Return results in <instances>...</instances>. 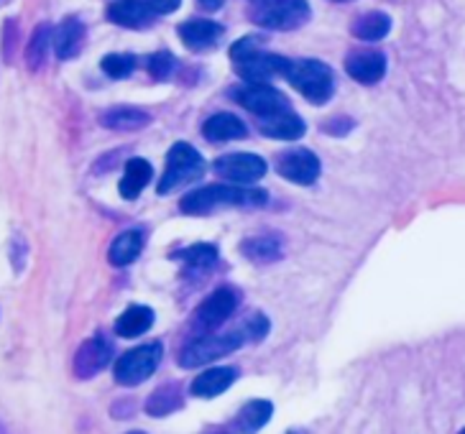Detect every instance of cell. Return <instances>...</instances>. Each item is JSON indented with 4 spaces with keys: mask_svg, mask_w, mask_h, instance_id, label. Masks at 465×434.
Listing matches in <instances>:
<instances>
[{
    "mask_svg": "<svg viewBox=\"0 0 465 434\" xmlns=\"http://www.w3.org/2000/svg\"><path fill=\"white\" fill-rule=\"evenodd\" d=\"M269 194L256 187H228V184H210L187 192L179 202L184 215H210L220 207H263Z\"/></svg>",
    "mask_w": 465,
    "mask_h": 434,
    "instance_id": "obj_1",
    "label": "cell"
},
{
    "mask_svg": "<svg viewBox=\"0 0 465 434\" xmlns=\"http://www.w3.org/2000/svg\"><path fill=\"white\" fill-rule=\"evenodd\" d=\"M289 84L312 105H325L335 93V74L325 62L317 59H292L287 69Z\"/></svg>",
    "mask_w": 465,
    "mask_h": 434,
    "instance_id": "obj_2",
    "label": "cell"
},
{
    "mask_svg": "<svg viewBox=\"0 0 465 434\" xmlns=\"http://www.w3.org/2000/svg\"><path fill=\"white\" fill-rule=\"evenodd\" d=\"M307 0H256L251 8V21L269 31H294L310 21Z\"/></svg>",
    "mask_w": 465,
    "mask_h": 434,
    "instance_id": "obj_3",
    "label": "cell"
},
{
    "mask_svg": "<svg viewBox=\"0 0 465 434\" xmlns=\"http://www.w3.org/2000/svg\"><path fill=\"white\" fill-rule=\"evenodd\" d=\"M205 174V159L200 156V151L192 149L190 143L179 141L166 153V169L159 179V194L179 190L184 184H192Z\"/></svg>",
    "mask_w": 465,
    "mask_h": 434,
    "instance_id": "obj_4",
    "label": "cell"
},
{
    "mask_svg": "<svg viewBox=\"0 0 465 434\" xmlns=\"http://www.w3.org/2000/svg\"><path fill=\"white\" fill-rule=\"evenodd\" d=\"M243 345V332L241 330H228V332H207L203 338L192 340L190 345H184V350L179 353V366L182 368H200L220 360L232 350H238Z\"/></svg>",
    "mask_w": 465,
    "mask_h": 434,
    "instance_id": "obj_5",
    "label": "cell"
},
{
    "mask_svg": "<svg viewBox=\"0 0 465 434\" xmlns=\"http://www.w3.org/2000/svg\"><path fill=\"white\" fill-rule=\"evenodd\" d=\"M162 355H164L162 342H146V345H138L134 350H128L115 363V380L121 386H138V383H143L159 368Z\"/></svg>",
    "mask_w": 465,
    "mask_h": 434,
    "instance_id": "obj_6",
    "label": "cell"
},
{
    "mask_svg": "<svg viewBox=\"0 0 465 434\" xmlns=\"http://www.w3.org/2000/svg\"><path fill=\"white\" fill-rule=\"evenodd\" d=\"M231 97L238 105L251 110L253 115H259V121L292 108L287 97L282 95L279 90H274V87H269V84H243V87H235Z\"/></svg>",
    "mask_w": 465,
    "mask_h": 434,
    "instance_id": "obj_7",
    "label": "cell"
},
{
    "mask_svg": "<svg viewBox=\"0 0 465 434\" xmlns=\"http://www.w3.org/2000/svg\"><path fill=\"white\" fill-rule=\"evenodd\" d=\"M235 307H238V291L232 286H220L197 307L194 322L200 330H205L207 335V332L218 330L220 325H225L235 312Z\"/></svg>",
    "mask_w": 465,
    "mask_h": 434,
    "instance_id": "obj_8",
    "label": "cell"
},
{
    "mask_svg": "<svg viewBox=\"0 0 465 434\" xmlns=\"http://www.w3.org/2000/svg\"><path fill=\"white\" fill-rule=\"evenodd\" d=\"M276 172L287 182L310 187L320 179V159L310 149L282 151L279 159H276Z\"/></svg>",
    "mask_w": 465,
    "mask_h": 434,
    "instance_id": "obj_9",
    "label": "cell"
},
{
    "mask_svg": "<svg viewBox=\"0 0 465 434\" xmlns=\"http://www.w3.org/2000/svg\"><path fill=\"white\" fill-rule=\"evenodd\" d=\"M292 59L272 52H259L243 62H235V72L246 80V84H266L276 77H287Z\"/></svg>",
    "mask_w": 465,
    "mask_h": 434,
    "instance_id": "obj_10",
    "label": "cell"
},
{
    "mask_svg": "<svg viewBox=\"0 0 465 434\" xmlns=\"http://www.w3.org/2000/svg\"><path fill=\"white\" fill-rule=\"evenodd\" d=\"M213 166L220 177L232 184H253L266 174V162L256 153H225Z\"/></svg>",
    "mask_w": 465,
    "mask_h": 434,
    "instance_id": "obj_11",
    "label": "cell"
},
{
    "mask_svg": "<svg viewBox=\"0 0 465 434\" xmlns=\"http://www.w3.org/2000/svg\"><path fill=\"white\" fill-rule=\"evenodd\" d=\"M110 358H113V345L105 335L84 340L77 355H74V376L77 379H93L108 366Z\"/></svg>",
    "mask_w": 465,
    "mask_h": 434,
    "instance_id": "obj_12",
    "label": "cell"
},
{
    "mask_svg": "<svg viewBox=\"0 0 465 434\" xmlns=\"http://www.w3.org/2000/svg\"><path fill=\"white\" fill-rule=\"evenodd\" d=\"M223 34H225V28L215 21H210V18H192V21H184L179 26V39L190 52L215 49L223 41Z\"/></svg>",
    "mask_w": 465,
    "mask_h": 434,
    "instance_id": "obj_13",
    "label": "cell"
},
{
    "mask_svg": "<svg viewBox=\"0 0 465 434\" xmlns=\"http://www.w3.org/2000/svg\"><path fill=\"white\" fill-rule=\"evenodd\" d=\"M345 72L361 84H376L386 74V56L376 49H356L345 56Z\"/></svg>",
    "mask_w": 465,
    "mask_h": 434,
    "instance_id": "obj_14",
    "label": "cell"
},
{
    "mask_svg": "<svg viewBox=\"0 0 465 434\" xmlns=\"http://www.w3.org/2000/svg\"><path fill=\"white\" fill-rule=\"evenodd\" d=\"M108 21L124 28H146L156 21V14L146 0H118L108 8Z\"/></svg>",
    "mask_w": 465,
    "mask_h": 434,
    "instance_id": "obj_15",
    "label": "cell"
},
{
    "mask_svg": "<svg viewBox=\"0 0 465 434\" xmlns=\"http://www.w3.org/2000/svg\"><path fill=\"white\" fill-rule=\"evenodd\" d=\"M84 36H87V28H84L83 18L67 15L54 31L56 56H59V59H74V56L83 52Z\"/></svg>",
    "mask_w": 465,
    "mask_h": 434,
    "instance_id": "obj_16",
    "label": "cell"
},
{
    "mask_svg": "<svg viewBox=\"0 0 465 434\" xmlns=\"http://www.w3.org/2000/svg\"><path fill=\"white\" fill-rule=\"evenodd\" d=\"M259 131L263 136L279 138V141H297V138L304 136L307 125L294 110L289 108L276 113V115H269V118H261Z\"/></svg>",
    "mask_w": 465,
    "mask_h": 434,
    "instance_id": "obj_17",
    "label": "cell"
},
{
    "mask_svg": "<svg viewBox=\"0 0 465 434\" xmlns=\"http://www.w3.org/2000/svg\"><path fill=\"white\" fill-rule=\"evenodd\" d=\"M235 379H238V368H210L192 380L190 391L192 396H200V399H215V396L225 394L235 383Z\"/></svg>",
    "mask_w": 465,
    "mask_h": 434,
    "instance_id": "obj_18",
    "label": "cell"
},
{
    "mask_svg": "<svg viewBox=\"0 0 465 434\" xmlns=\"http://www.w3.org/2000/svg\"><path fill=\"white\" fill-rule=\"evenodd\" d=\"M246 123L235 118L232 113H218V115L207 118L205 125H203V136L207 141H215V143L238 141V138H246Z\"/></svg>",
    "mask_w": 465,
    "mask_h": 434,
    "instance_id": "obj_19",
    "label": "cell"
},
{
    "mask_svg": "<svg viewBox=\"0 0 465 434\" xmlns=\"http://www.w3.org/2000/svg\"><path fill=\"white\" fill-rule=\"evenodd\" d=\"M100 123L110 131H141L151 123V115L146 110L131 108V105H118V108L105 110L100 115Z\"/></svg>",
    "mask_w": 465,
    "mask_h": 434,
    "instance_id": "obj_20",
    "label": "cell"
},
{
    "mask_svg": "<svg viewBox=\"0 0 465 434\" xmlns=\"http://www.w3.org/2000/svg\"><path fill=\"white\" fill-rule=\"evenodd\" d=\"M241 251H243V256H246L248 261H253V263H274V261H279L282 253H284V245H282V238H279V235L266 232V235L246 238V241L241 243Z\"/></svg>",
    "mask_w": 465,
    "mask_h": 434,
    "instance_id": "obj_21",
    "label": "cell"
},
{
    "mask_svg": "<svg viewBox=\"0 0 465 434\" xmlns=\"http://www.w3.org/2000/svg\"><path fill=\"white\" fill-rule=\"evenodd\" d=\"M151 174H153V169H151V163L146 159H131V162L125 163L124 179L118 184L121 197L124 200H136L138 194L146 190V184L151 182Z\"/></svg>",
    "mask_w": 465,
    "mask_h": 434,
    "instance_id": "obj_22",
    "label": "cell"
},
{
    "mask_svg": "<svg viewBox=\"0 0 465 434\" xmlns=\"http://www.w3.org/2000/svg\"><path fill=\"white\" fill-rule=\"evenodd\" d=\"M141 251H143V232L141 231H125L121 232L113 243H110L108 258L113 266H128V263H134L138 256H141Z\"/></svg>",
    "mask_w": 465,
    "mask_h": 434,
    "instance_id": "obj_23",
    "label": "cell"
},
{
    "mask_svg": "<svg viewBox=\"0 0 465 434\" xmlns=\"http://www.w3.org/2000/svg\"><path fill=\"white\" fill-rule=\"evenodd\" d=\"M184 407V396H182V386L179 383H164L159 386L146 401V411L149 417H166V414H174L179 409Z\"/></svg>",
    "mask_w": 465,
    "mask_h": 434,
    "instance_id": "obj_24",
    "label": "cell"
},
{
    "mask_svg": "<svg viewBox=\"0 0 465 434\" xmlns=\"http://www.w3.org/2000/svg\"><path fill=\"white\" fill-rule=\"evenodd\" d=\"M151 325H153V312H151V307L131 304V307L115 320V332H118L121 338H138V335H143Z\"/></svg>",
    "mask_w": 465,
    "mask_h": 434,
    "instance_id": "obj_25",
    "label": "cell"
},
{
    "mask_svg": "<svg viewBox=\"0 0 465 434\" xmlns=\"http://www.w3.org/2000/svg\"><path fill=\"white\" fill-rule=\"evenodd\" d=\"M272 414H274V407H272V401H266V399H256V401H248L246 407L241 409V414H238V429L243 434H256L261 427H266L269 419H272Z\"/></svg>",
    "mask_w": 465,
    "mask_h": 434,
    "instance_id": "obj_26",
    "label": "cell"
},
{
    "mask_svg": "<svg viewBox=\"0 0 465 434\" xmlns=\"http://www.w3.org/2000/svg\"><path fill=\"white\" fill-rule=\"evenodd\" d=\"M351 31H353V36L363 41H381L391 31V18L383 11H369L353 21Z\"/></svg>",
    "mask_w": 465,
    "mask_h": 434,
    "instance_id": "obj_27",
    "label": "cell"
},
{
    "mask_svg": "<svg viewBox=\"0 0 465 434\" xmlns=\"http://www.w3.org/2000/svg\"><path fill=\"white\" fill-rule=\"evenodd\" d=\"M49 41H52V26H49V24L36 26V31H34V36L28 41L26 49L28 69L36 72V69L44 67V59H46V52H49Z\"/></svg>",
    "mask_w": 465,
    "mask_h": 434,
    "instance_id": "obj_28",
    "label": "cell"
},
{
    "mask_svg": "<svg viewBox=\"0 0 465 434\" xmlns=\"http://www.w3.org/2000/svg\"><path fill=\"white\" fill-rule=\"evenodd\" d=\"M177 261H184L187 263V269H205L210 263H215V258H218V248L210 243H197L190 245V248H184V251H177L174 253Z\"/></svg>",
    "mask_w": 465,
    "mask_h": 434,
    "instance_id": "obj_29",
    "label": "cell"
},
{
    "mask_svg": "<svg viewBox=\"0 0 465 434\" xmlns=\"http://www.w3.org/2000/svg\"><path fill=\"white\" fill-rule=\"evenodd\" d=\"M100 67H103V72H105L108 77H113V80H125V77H131V74H134V69H136V56L108 54V56H103Z\"/></svg>",
    "mask_w": 465,
    "mask_h": 434,
    "instance_id": "obj_30",
    "label": "cell"
},
{
    "mask_svg": "<svg viewBox=\"0 0 465 434\" xmlns=\"http://www.w3.org/2000/svg\"><path fill=\"white\" fill-rule=\"evenodd\" d=\"M179 62L172 52H156L149 59V74L153 80H169L177 72Z\"/></svg>",
    "mask_w": 465,
    "mask_h": 434,
    "instance_id": "obj_31",
    "label": "cell"
},
{
    "mask_svg": "<svg viewBox=\"0 0 465 434\" xmlns=\"http://www.w3.org/2000/svg\"><path fill=\"white\" fill-rule=\"evenodd\" d=\"M261 44H263V41L256 39V36H246V39H241L238 44H232V49H231L232 64H235V62H243V59H248V56L259 54V52H263V49H261Z\"/></svg>",
    "mask_w": 465,
    "mask_h": 434,
    "instance_id": "obj_32",
    "label": "cell"
},
{
    "mask_svg": "<svg viewBox=\"0 0 465 434\" xmlns=\"http://www.w3.org/2000/svg\"><path fill=\"white\" fill-rule=\"evenodd\" d=\"M248 327H251V338L261 340L269 332V320L263 314H253V320L248 322Z\"/></svg>",
    "mask_w": 465,
    "mask_h": 434,
    "instance_id": "obj_33",
    "label": "cell"
},
{
    "mask_svg": "<svg viewBox=\"0 0 465 434\" xmlns=\"http://www.w3.org/2000/svg\"><path fill=\"white\" fill-rule=\"evenodd\" d=\"M146 3L153 8V14L156 15L172 14V11H177L179 5H182V0H146Z\"/></svg>",
    "mask_w": 465,
    "mask_h": 434,
    "instance_id": "obj_34",
    "label": "cell"
},
{
    "mask_svg": "<svg viewBox=\"0 0 465 434\" xmlns=\"http://www.w3.org/2000/svg\"><path fill=\"white\" fill-rule=\"evenodd\" d=\"M351 128H353V123L348 121V118H341V121H330L328 125H325V131H328V133H335V136L348 133Z\"/></svg>",
    "mask_w": 465,
    "mask_h": 434,
    "instance_id": "obj_35",
    "label": "cell"
},
{
    "mask_svg": "<svg viewBox=\"0 0 465 434\" xmlns=\"http://www.w3.org/2000/svg\"><path fill=\"white\" fill-rule=\"evenodd\" d=\"M200 3H203V8H210V11H215V8L223 5V0H200Z\"/></svg>",
    "mask_w": 465,
    "mask_h": 434,
    "instance_id": "obj_36",
    "label": "cell"
},
{
    "mask_svg": "<svg viewBox=\"0 0 465 434\" xmlns=\"http://www.w3.org/2000/svg\"><path fill=\"white\" fill-rule=\"evenodd\" d=\"M131 434H143V432H131Z\"/></svg>",
    "mask_w": 465,
    "mask_h": 434,
    "instance_id": "obj_37",
    "label": "cell"
},
{
    "mask_svg": "<svg viewBox=\"0 0 465 434\" xmlns=\"http://www.w3.org/2000/svg\"><path fill=\"white\" fill-rule=\"evenodd\" d=\"M460 434H465V429H463V432H460Z\"/></svg>",
    "mask_w": 465,
    "mask_h": 434,
    "instance_id": "obj_38",
    "label": "cell"
},
{
    "mask_svg": "<svg viewBox=\"0 0 465 434\" xmlns=\"http://www.w3.org/2000/svg\"><path fill=\"white\" fill-rule=\"evenodd\" d=\"M341 3H345V0H341Z\"/></svg>",
    "mask_w": 465,
    "mask_h": 434,
    "instance_id": "obj_39",
    "label": "cell"
}]
</instances>
